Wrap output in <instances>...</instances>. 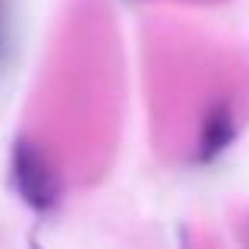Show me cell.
<instances>
[{
	"instance_id": "cell-1",
	"label": "cell",
	"mask_w": 249,
	"mask_h": 249,
	"mask_svg": "<svg viewBox=\"0 0 249 249\" xmlns=\"http://www.w3.org/2000/svg\"><path fill=\"white\" fill-rule=\"evenodd\" d=\"M10 174L13 186H16L19 199L32 208V212H51L60 199V180H57L51 161L44 158V152L29 139L13 142L10 155Z\"/></svg>"
},
{
	"instance_id": "cell-2",
	"label": "cell",
	"mask_w": 249,
	"mask_h": 249,
	"mask_svg": "<svg viewBox=\"0 0 249 249\" xmlns=\"http://www.w3.org/2000/svg\"><path fill=\"white\" fill-rule=\"evenodd\" d=\"M233 139H237V117H233V107L227 101H218L205 114V120H202L196 158H199L202 164H208V161L221 158V155L233 145Z\"/></svg>"
}]
</instances>
